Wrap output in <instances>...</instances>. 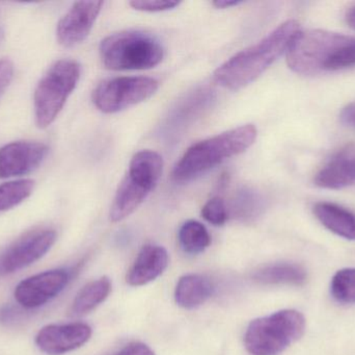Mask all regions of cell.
I'll use <instances>...</instances> for the list:
<instances>
[{"instance_id":"obj_1","label":"cell","mask_w":355,"mask_h":355,"mask_svg":"<svg viewBox=\"0 0 355 355\" xmlns=\"http://www.w3.org/2000/svg\"><path fill=\"white\" fill-rule=\"evenodd\" d=\"M288 66L302 75L335 72L355 67V38L313 29L296 35L290 44Z\"/></svg>"},{"instance_id":"obj_2","label":"cell","mask_w":355,"mask_h":355,"mask_svg":"<svg viewBox=\"0 0 355 355\" xmlns=\"http://www.w3.org/2000/svg\"><path fill=\"white\" fill-rule=\"evenodd\" d=\"M295 20L284 22L259 43L238 52L215 70L213 79L225 89L237 91L256 81L287 52L300 31Z\"/></svg>"},{"instance_id":"obj_3","label":"cell","mask_w":355,"mask_h":355,"mask_svg":"<svg viewBox=\"0 0 355 355\" xmlns=\"http://www.w3.org/2000/svg\"><path fill=\"white\" fill-rule=\"evenodd\" d=\"M257 135L256 126L245 124L194 144L177 163L173 179L185 183L198 179L225 160L243 154L254 143Z\"/></svg>"},{"instance_id":"obj_4","label":"cell","mask_w":355,"mask_h":355,"mask_svg":"<svg viewBox=\"0 0 355 355\" xmlns=\"http://www.w3.org/2000/svg\"><path fill=\"white\" fill-rule=\"evenodd\" d=\"M99 52L104 66L114 71L147 70L159 65L164 58L159 40L139 31L108 35L102 40Z\"/></svg>"},{"instance_id":"obj_5","label":"cell","mask_w":355,"mask_h":355,"mask_svg":"<svg viewBox=\"0 0 355 355\" xmlns=\"http://www.w3.org/2000/svg\"><path fill=\"white\" fill-rule=\"evenodd\" d=\"M164 170L162 156L153 150L137 152L129 165L122 183L119 185L110 208L112 222H120L132 215L155 189Z\"/></svg>"},{"instance_id":"obj_6","label":"cell","mask_w":355,"mask_h":355,"mask_svg":"<svg viewBox=\"0 0 355 355\" xmlns=\"http://www.w3.org/2000/svg\"><path fill=\"white\" fill-rule=\"evenodd\" d=\"M306 331V319L295 310H284L250 322L244 337L252 355H277L297 342Z\"/></svg>"},{"instance_id":"obj_7","label":"cell","mask_w":355,"mask_h":355,"mask_svg":"<svg viewBox=\"0 0 355 355\" xmlns=\"http://www.w3.org/2000/svg\"><path fill=\"white\" fill-rule=\"evenodd\" d=\"M80 79V65L73 60L54 63L42 77L33 96L35 123L49 126L66 104Z\"/></svg>"},{"instance_id":"obj_8","label":"cell","mask_w":355,"mask_h":355,"mask_svg":"<svg viewBox=\"0 0 355 355\" xmlns=\"http://www.w3.org/2000/svg\"><path fill=\"white\" fill-rule=\"evenodd\" d=\"M159 87L152 77L124 76L106 79L93 92L96 108L105 114H114L151 98Z\"/></svg>"},{"instance_id":"obj_9","label":"cell","mask_w":355,"mask_h":355,"mask_svg":"<svg viewBox=\"0 0 355 355\" xmlns=\"http://www.w3.org/2000/svg\"><path fill=\"white\" fill-rule=\"evenodd\" d=\"M56 238L52 229H37L20 238L0 256V275L31 266L49 251Z\"/></svg>"},{"instance_id":"obj_10","label":"cell","mask_w":355,"mask_h":355,"mask_svg":"<svg viewBox=\"0 0 355 355\" xmlns=\"http://www.w3.org/2000/svg\"><path fill=\"white\" fill-rule=\"evenodd\" d=\"M69 281L70 274L62 269L39 273L17 286L15 299L22 308L28 310L40 308L58 296L68 285Z\"/></svg>"},{"instance_id":"obj_11","label":"cell","mask_w":355,"mask_h":355,"mask_svg":"<svg viewBox=\"0 0 355 355\" xmlns=\"http://www.w3.org/2000/svg\"><path fill=\"white\" fill-rule=\"evenodd\" d=\"M103 1H78L60 19L56 28L58 43L64 47L78 45L87 39L91 33Z\"/></svg>"},{"instance_id":"obj_12","label":"cell","mask_w":355,"mask_h":355,"mask_svg":"<svg viewBox=\"0 0 355 355\" xmlns=\"http://www.w3.org/2000/svg\"><path fill=\"white\" fill-rule=\"evenodd\" d=\"M48 146L40 142L18 141L0 148V179H12L37 169L47 156Z\"/></svg>"},{"instance_id":"obj_13","label":"cell","mask_w":355,"mask_h":355,"mask_svg":"<svg viewBox=\"0 0 355 355\" xmlns=\"http://www.w3.org/2000/svg\"><path fill=\"white\" fill-rule=\"evenodd\" d=\"M91 327L85 323L50 324L35 337V344L48 355H62L78 349L91 339Z\"/></svg>"},{"instance_id":"obj_14","label":"cell","mask_w":355,"mask_h":355,"mask_svg":"<svg viewBox=\"0 0 355 355\" xmlns=\"http://www.w3.org/2000/svg\"><path fill=\"white\" fill-rule=\"evenodd\" d=\"M354 183V144L339 150L315 176V185L322 189L341 190Z\"/></svg>"},{"instance_id":"obj_15","label":"cell","mask_w":355,"mask_h":355,"mask_svg":"<svg viewBox=\"0 0 355 355\" xmlns=\"http://www.w3.org/2000/svg\"><path fill=\"white\" fill-rule=\"evenodd\" d=\"M168 254L164 247L144 246L127 275V283L132 287L147 285L159 277L168 268Z\"/></svg>"},{"instance_id":"obj_16","label":"cell","mask_w":355,"mask_h":355,"mask_svg":"<svg viewBox=\"0 0 355 355\" xmlns=\"http://www.w3.org/2000/svg\"><path fill=\"white\" fill-rule=\"evenodd\" d=\"M314 214L323 226L344 239L355 241V214L331 202L315 204Z\"/></svg>"},{"instance_id":"obj_17","label":"cell","mask_w":355,"mask_h":355,"mask_svg":"<svg viewBox=\"0 0 355 355\" xmlns=\"http://www.w3.org/2000/svg\"><path fill=\"white\" fill-rule=\"evenodd\" d=\"M214 287L205 276L188 274L180 279L178 283L175 299L178 306L186 310L198 308L212 296Z\"/></svg>"},{"instance_id":"obj_18","label":"cell","mask_w":355,"mask_h":355,"mask_svg":"<svg viewBox=\"0 0 355 355\" xmlns=\"http://www.w3.org/2000/svg\"><path fill=\"white\" fill-rule=\"evenodd\" d=\"M112 291V283L108 277H102L92 281L77 293L70 308V316L81 317L95 310Z\"/></svg>"},{"instance_id":"obj_19","label":"cell","mask_w":355,"mask_h":355,"mask_svg":"<svg viewBox=\"0 0 355 355\" xmlns=\"http://www.w3.org/2000/svg\"><path fill=\"white\" fill-rule=\"evenodd\" d=\"M306 279L308 275L302 266L289 263L269 265L254 274V281L262 285L302 286Z\"/></svg>"},{"instance_id":"obj_20","label":"cell","mask_w":355,"mask_h":355,"mask_svg":"<svg viewBox=\"0 0 355 355\" xmlns=\"http://www.w3.org/2000/svg\"><path fill=\"white\" fill-rule=\"evenodd\" d=\"M179 242L182 249L189 254H198L210 246L211 237L202 223L189 220L179 231Z\"/></svg>"},{"instance_id":"obj_21","label":"cell","mask_w":355,"mask_h":355,"mask_svg":"<svg viewBox=\"0 0 355 355\" xmlns=\"http://www.w3.org/2000/svg\"><path fill=\"white\" fill-rule=\"evenodd\" d=\"M35 183L20 179L0 185V213L10 210L24 201L33 193Z\"/></svg>"},{"instance_id":"obj_22","label":"cell","mask_w":355,"mask_h":355,"mask_svg":"<svg viewBox=\"0 0 355 355\" xmlns=\"http://www.w3.org/2000/svg\"><path fill=\"white\" fill-rule=\"evenodd\" d=\"M331 293L340 304H355V268H345L334 275Z\"/></svg>"},{"instance_id":"obj_23","label":"cell","mask_w":355,"mask_h":355,"mask_svg":"<svg viewBox=\"0 0 355 355\" xmlns=\"http://www.w3.org/2000/svg\"><path fill=\"white\" fill-rule=\"evenodd\" d=\"M264 198L252 189H242L235 195L234 212L241 218H256L264 210Z\"/></svg>"},{"instance_id":"obj_24","label":"cell","mask_w":355,"mask_h":355,"mask_svg":"<svg viewBox=\"0 0 355 355\" xmlns=\"http://www.w3.org/2000/svg\"><path fill=\"white\" fill-rule=\"evenodd\" d=\"M202 216L211 224L217 226L225 224L227 220V210L223 198L213 197L208 200L202 206Z\"/></svg>"},{"instance_id":"obj_25","label":"cell","mask_w":355,"mask_h":355,"mask_svg":"<svg viewBox=\"0 0 355 355\" xmlns=\"http://www.w3.org/2000/svg\"><path fill=\"white\" fill-rule=\"evenodd\" d=\"M131 6L135 10H141V12L159 13L166 12V10L176 8L181 4L180 1H170V0H151V1H131Z\"/></svg>"},{"instance_id":"obj_26","label":"cell","mask_w":355,"mask_h":355,"mask_svg":"<svg viewBox=\"0 0 355 355\" xmlns=\"http://www.w3.org/2000/svg\"><path fill=\"white\" fill-rule=\"evenodd\" d=\"M14 77V65L10 60H0V97L3 95Z\"/></svg>"},{"instance_id":"obj_27","label":"cell","mask_w":355,"mask_h":355,"mask_svg":"<svg viewBox=\"0 0 355 355\" xmlns=\"http://www.w3.org/2000/svg\"><path fill=\"white\" fill-rule=\"evenodd\" d=\"M114 355H155V354L146 344L135 342V343H131L129 345L125 346L121 352Z\"/></svg>"},{"instance_id":"obj_28","label":"cell","mask_w":355,"mask_h":355,"mask_svg":"<svg viewBox=\"0 0 355 355\" xmlns=\"http://www.w3.org/2000/svg\"><path fill=\"white\" fill-rule=\"evenodd\" d=\"M340 119L344 125L355 129V102L348 104L343 108L340 115Z\"/></svg>"},{"instance_id":"obj_29","label":"cell","mask_w":355,"mask_h":355,"mask_svg":"<svg viewBox=\"0 0 355 355\" xmlns=\"http://www.w3.org/2000/svg\"><path fill=\"white\" fill-rule=\"evenodd\" d=\"M18 316V312L12 306H6L0 308V323L12 322Z\"/></svg>"},{"instance_id":"obj_30","label":"cell","mask_w":355,"mask_h":355,"mask_svg":"<svg viewBox=\"0 0 355 355\" xmlns=\"http://www.w3.org/2000/svg\"><path fill=\"white\" fill-rule=\"evenodd\" d=\"M243 2L241 0H216V1H213L212 4L217 8H229L232 6H239Z\"/></svg>"},{"instance_id":"obj_31","label":"cell","mask_w":355,"mask_h":355,"mask_svg":"<svg viewBox=\"0 0 355 355\" xmlns=\"http://www.w3.org/2000/svg\"><path fill=\"white\" fill-rule=\"evenodd\" d=\"M346 22L352 28L355 29V6L350 8L346 14Z\"/></svg>"}]
</instances>
